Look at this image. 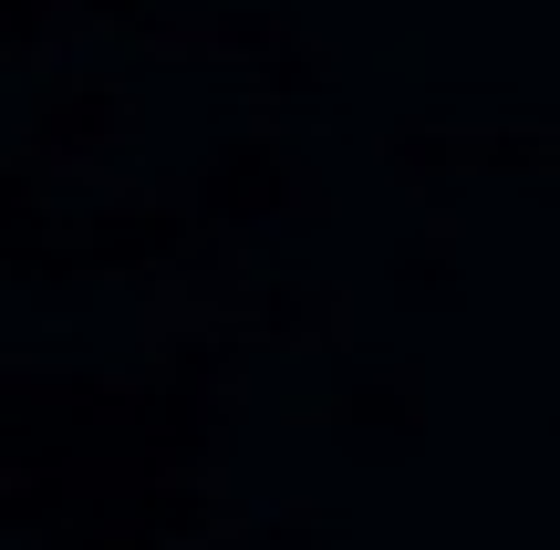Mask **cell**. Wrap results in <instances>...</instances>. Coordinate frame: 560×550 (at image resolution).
I'll list each match as a JSON object with an SVG mask.
<instances>
[{
    "instance_id": "3957f363",
    "label": "cell",
    "mask_w": 560,
    "mask_h": 550,
    "mask_svg": "<svg viewBox=\"0 0 560 550\" xmlns=\"http://www.w3.org/2000/svg\"><path fill=\"white\" fill-rule=\"evenodd\" d=\"M425 416H436V374L425 364H374V374L342 385V406H332L322 436H332L353 468H405V457L425 447Z\"/></svg>"
},
{
    "instance_id": "ba28073f",
    "label": "cell",
    "mask_w": 560,
    "mask_h": 550,
    "mask_svg": "<svg viewBox=\"0 0 560 550\" xmlns=\"http://www.w3.org/2000/svg\"><path fill=\"white\" fill-rule=\"evenodd\" d=\"M249 550H342V530H332L322 499H270V510L249 519Z\"/></svg>"
},
{
    "instance_id": "8992f818",
    "label": "cell",
    "mask_w": 560,
    "mask_h": 550,
    "mask_svg": "<svg viewBox=\"0 0 560 550\" xmlns=\"http://www.w3.org/2000/svg\"><path fill=\"white\" fill-rule=\"evenodd\" d=\"M73 52H94V21H83V0H0V62H11L21 83L62 73Z\"/></svg>"
},
{
    "instance_id": "6da1fadb",
    "label": "cell",
    "mask_w": 560,
    "mask_h": 550,
    "mask_svg": "<svg viewBox=\"0 0 560 550\" xmlns=\"http://www.w3.org/2000/svg\"><path fill=\"white\" fill-rule=\"evenodd\" d=\"M21 115H32L73 166H136V145H145V94L115 73V62H94V52H73L62 73H42Z\"/></svg>"
},
{
    "instance_id": "277c9868",
    "label": "cell",
    "mask_w": 560,
    "mask_h": 550,
    "mask_svg": "<svg viewBox=\"0 0 560 550\" xmlns=\"http://www.w3.org/2000/svg\"><path fill=\"white\" fill-rule=\"evenodd\" d=\"M374 177L395 187L405 208H425V198H446L457 177H478V136L467 125H446V115H384L374 125Z\"/></svg>"
},
{
    "instance_id": "7a4b0ae2",
    "label": "cell",
    "mask_w": 560,
    "mask_h": 550,
    "mask_svg": "<svg viewBox=\"0 0 560 550\" xmlns=\"http://www.w3.org/2000/svg\"><path fill=\"white\" fill-rule=\"evenodd\" d=\"M249 323H260L270 364H353L363 302H353V281H342V270H260Z\"/></svg>"
},
{
    "instance_id": "5b68a950",
    "label": "cell",
    "mask_w": 560,
    "mask_h": 550,
    "mask_svg": "<svg viewBox=\"0 0 560 550\" xmlns=\"http://www.w3.org/2000/svg\"><path fill=\"white\" fill-rule=\"evenodd\" d=\"M384 281H395L405 312H416V302H425V312H457V302H467V219H457L446 198H425L416 229L395 239V270H384Z\"/></svg>"
},
{
    "instance_id": "9c48e42d",
    "label": "cell",
    "mask_w": 560,
    "mask_h": 550,
    "mask_svg": "<svg viewBox=\"0 0 560 550\" xmlns=\"http://www.w3.org/2000/svg\"><path fill=\"white\" fill-rule=\"evenodd\" d=\"M166 0H83V21H94V42H136L145 21H156Z\"/></svg>"
},
{
    "instance_id": "52a82bcc",
    "label": "cell",
    "mask_w": 560,
    "mask_h": 550,
    "mask_svg": "<svg viewBox=\"0 0 560 550\" xmlns=\"http://www.w3.org/2000/svg\"><path fill=\"white\" fill-rule=\"evenodd\" d=\"M478 136V177H509L529 198H560V125L550 115H499V125H467Z\"/></svg>"
}]
</instances>
